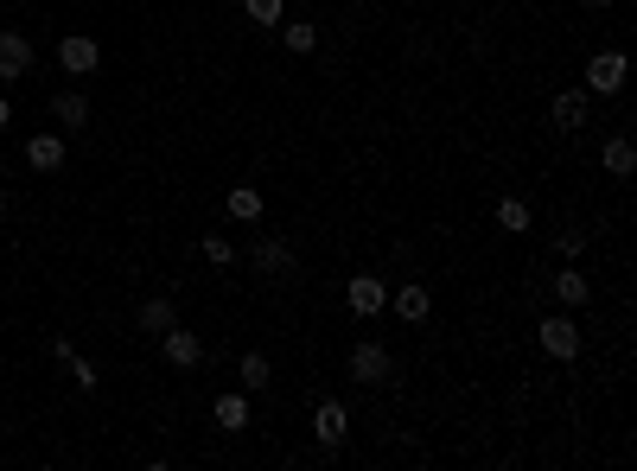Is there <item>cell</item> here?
<instances>
[{"label":"cell","instance_id":"7a4b0ae2","mask_svg":"<svg viewBox=\"0 0 637 471\" xmlns=\"http://www.w3.org/2000/svg\"><path fill=\"white\" fill-rule=\"evenodd\" d=\"M625 71H631V58H625L618 45L593 51V64H587V96H618V90H625Z\"/></svg>","mask_w":637,"mask_h":471},{"label":"cell","instance_id":"9c48e42d","mask_svg":"<svg viewBox=\"0 0 637 471\" xmlns=\"http://www.w3.org/2000/svg\"><path fill=\"white\" fill-rule=\"evenodd\" d=\"M160 357L172 363V370H198V357H204L198 331H185V325H166V331H160Z\"/></svg>","mask_w":637,"mask_h":471},{"label":"cell","instance_id":"e0dca14e","mask_svg":"<svg viewBox=\"0 0 637 471\" xmlns=\"http://www.w3.org/2000/svg\"><path fill=\"white\" fill-rule=\"evenodd\" d=\"M166 325H179V306H172L166 293H153V300H141V331H153V338H160Z\"/></svg>","mask_w":637,"mask_h":471},{"label":"cell","instance_id":"6da1fadb","mask_svg":"<svg viewBox=\"0 0 637 471\" xmlns=\"http://www.w3.org/2000/svg\"><path fill=\"white\" fill-rule=\"evenodd\" d=\"M344 376L351 382H364V389H383V382H395V357H389V344H351V357H344Z\"/></svg>","mask_w":637,"mask_h":471},{"label":"cell","instance_id":"603a6c76","mask_svg":"<svg viewBox=\"0 0 637 471\" xmlns=\"http://www.w3.org/2000/svg\"><path fill=\"white\" fill-rule=\"evenodd\" d=\"M204 261H211V268H230V261H236L230 236H204Z\"/></svg>","mask_w":637,"mask_h":471},{"label":"cell","instance_id":"4fadbf2b","mask_svg":"<svg viewBox=\"0 0 637 471\" xmlns=\"http://www.w3.org/2000/svg\"><path fill=\"white\" fill-rule=\"evenodd\" d=\"M26 166L32 172H58L64 166V134H32V141H26Z\"/></svg>","mask_w":637,"mask_h":471},{"label":"cell","instance_id":"3957f363","mask_svg":"<svg viewBox=\"0 0 637 471\" xmlns=\"http://www.w3.org/2000/svg\"><path fill=\"white\" fill-rule=\"evenodd\" d=\"M536 338H542V351L555 357V363H574V357H580V325H574V312H548Z\"/></svg>","mask_w":637,"mask_h":471},{"label":"cell","instance_id":"30bf717a","mask_svg":"<svg viewBox=\"0 0 637 471\" xmlns=\"http://www.w3.org/2000/svg\"><path fill=\"white\" fill-rule=\"evenodd\" d=\"M32 71V39L26 32H0V83H20Z\"/></svg>","mask_w":637,"mask_h":471},{"label":"cell","instance_id":"8992f818","mask_svg":"<svg viewBox=\"0 0 637 471\" xmlns=\"http://www.w3.org/2000/svg\"><path fill=\"white\" fill-rule=\"evenodd\" d=\"M249 274H262V281H281V274H294V242L262 236V242L249 249Z\"/></svg>","mask_w":637,"mask_h":471},{"label":"cell","instance_id":"7402d4cb","mask_svg":"<svg viewBox=\"0 0 637 471\" xmlns=\"http://www.w3.org/2000/svg\"><path fill=\"white\" fill-rule=\"evenodd\" d=\"M243 13H249V26H262V32H274V26L287 20L281 0H243Z\"/></svg>","mask_w":637,"mask_h":471},{"label":"cell","instance_id":"9a60e30c","mask_svg":"<svg viewBox=\"0 0 637 471\" xmlns=\"http://www.w3.org/2000/svg\"><path fill=\"white\" fill-rule=\"evenodd\" d=\"M599 166H606L612 179H631V172H637V147L625 141V134H612V141L599 147Z\"/></svg>","mask_w":637,"mask_h":471},{"label":"cell","instance_id":"5b68a950","mask_svg":"<svg viewBox=\"0 0 637 471\" xmlns=\"http://www.w3.org/2000/svg\"><path fill=\"white\" fill-rule=\"evenodd\" d=\"M313 440H319V452H344V440H351V414H344V401H319V408H313Z\"/></svg>","mask_w":637,"mask_h":471},{"label":"cell","instance_id":"277c9868","mask_svg":"<svg viewBox=\"0 0 637 471\" xmlns=\"http://www.w3.org/2000/svg\"><path fill=\"white\" fill-rule=\"evenodd\" d=\"M96 64H102V45L90 39V32L58 39V71H64V77H96Z\"/></svg>","mask_w":637,"mask_h":471},{"label":"cell","instance_id":"44dd1931","mask_svg":"<svg viewBox=\"0 0 637 471\" xmlns=\"http://www.w3.org/2000/svg\"><path fill=\"white\" fill-rule=\"evenodd\" d=\"M236 376H243V389H249V395H262L268 382H274V370H268V357H262V351H249V357H243V370H236Z\"/></svg>","mask_w":637,"mask_h":471},{"label":"cell","instance_id":"ffe728a7","mask_svg":"<svg viewBox=\"0 0 637 471\" xmlns=\"http://www.w3.org/2000/svg\"><path fill=\"white\" fill-rule=\"evenodd\" d=\"M529 223H536V217H529L523 198H497V230H504V236H523Z\"/></svg>","mask_w":637,"mask_h":471},{"label":"cell","instance_id":"d6986e66","mask_svg":"<svg viewBox=\"0 0 637 471\" xmlns=\"http://www.w3.org/2000/svg\"><path fill=\"white\" fill-rule=\"evenodd\" d=\"M223 211H230L236 223H255V217H262V191H255V185H236L230 198H223Z\"/></svg>","mask_w":637,"mask_h":471},{"label":"cell","instance_id":"7c38bea8","mask_svg":"<svg viewBox=\"0 0 637 471\" xmlns=\"http://www.w3.org/2000/svg\"><path fill=\"white\" fill-rule=\"evenodd\" d=\"M211 421H217L223 433H243V427H249V389H223V395L211 401Z\"/></svg>","mask_w":637,"mask_h":471},{"label":"cell","instance_id":"484cf974","mask_svg":"<svg viewBox=\"0 0 637 471\" xmlns=\"http://www.w3.org/2000/svg\"><path fill=\"white\" fill-rule=\"evenodd\" d=\"M7 121H13V102H7V96H0V128H7Z\"/></svg>","mask_w":637,"mask_h":471},{"label":"cell","instance_id":"4316f807","mask_svg":"<svg viewBox=\"0 0 637 471\" xmlns=\"http://www.w3.org/2000/svg\"><path fill=\"white\" fill-rule=\"evenodd\" d=\"M580 7H587V13H606V7H612V0H580Z\"/></svg>","mask_w":637,"mask_h":471},{"label":"cell","instance_id":"cb8c5ba5","mask_svg":"<svg viewBox=\"0 0 637 471\" xmlns=\"http://www.w3.org/2000/svg\"><path fill=\"white\" fill-rule=\"evenodd\" d=\"M71 382L90 395V389H96V363H90V357H71Z\"/></svg>","mask_w":637,"mask_h":471},{"label":"cell","instance_id":"d4e9b609","mask_svg":"<svg viewBox=\"0 0 637 471\" xmlns=\"http://www.w3.org/2000/svg\"><path fill=\"white\" fill-rule=\"evenodd\" d=\"M587 242H593V230H561V236H555V249H561V255H580Z\"/></svg>","mask_w":637,"mask_h":471},{"label":"cell","instance_id":"2e32d148","mask_svg":"<svg viewBox=\"0 0 637 471\" xmlns=\"http://www.w3.org/2000/svg\"><path fill=\"white\" fill-rule=\"evenodd\" d=\"M555 300H561V306H587V300H593V281H587L580 268H561V274H555Z\"/></svg>","mask_w":637,"mask_h":471},{"label":"cell","instance_id":"52a82bcc","mask_svg":"<svg viewBox=\"0 0 637 471\" xmlns=\"http://www.w3.org/2000/svg\"><path fill=\"white\" fill-rule=\"evenodd\" d=\"M344 306H351L357 319H376V312L389 306V281H376V274H351V281H344Z\"/></svg>","mask_w":637,"mask_h":471},{"label":"cell","instance_id":"ac0fdd59","mask_svg":"<svg viewBox=\"0 0 637 471\" xmlns=\"http://www.w3.org/2000/svg\"><path fill=\"white\" fill-rule=\"evenodd\" d=\"M281 45L294 51V58H306V51H319V26L313 20H287L281 26Z\"/></svg>","mask_w":637,"mask_h":471},{"label":"cell","instance_id":"ba28073f","mask_svg":"<svg viewBox=\"0 0 637 471\" xmlns=\"http://www.w3.org/2000/svg\"><path fill=\"white\" fill-rule=\"evenodd\" d=\"M548 121H555L561 134H580V128L593 121V96H587V90H561L555 102H548Z\"/></svg>","mask_w":637,"mask_h":471},{"label":"cell","instance_id":"8fae6325","mask_svg":"<svg viewBox=\"0 0 637 471\" xmlns=\"http://www.w3.org/2000/svg\"><path fill=\"white\" fill-rule=\"evenodd\" d=\"M389 306H395V319H408V325H421V319H427V312H434V293H427L421 281H402V287H395V293H389Z\"/></svg>","mask_w":637,"mask_h":471},{"label":"cell","instance_id":"83f0119b","mask_svg":"<svg viewBox=\"0 0 637 471\" xmlns=\"http://www.w3.org/2000/svg\"><path fill=\"white\" fill-rule=\"evenodd\" d=\"M0 223H7V198H0Z\"/></svg>","mask_w":637,"mask_h":471},{"label":"cell","instance_id":"5bb4252c","mask_svg":"<svg viewBox=\"0 0 637 471\" xmlns=\"http://www.w3.org/2000/svg\"><path fill=\"white\" fill-rule=\"evenodd\" d=\"M51 121H64V128H90V96H83V90H58V96H51Z\"/></svg>","mask_w":637,"mask_h":471}]
</instances>
